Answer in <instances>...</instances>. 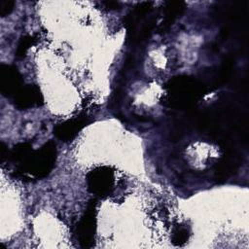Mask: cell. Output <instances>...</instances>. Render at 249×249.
Instances as JSON below:
<instances>
[{"label": "cell", "instance_id": "1", "mask_svg": "<svg viewBox=\"0 0 249 249\" xmlns=\"http://www.w3.org/2000/svg\"><path fill=\"white\" fill-rule=\"evenodd\" d=\"M56 160V145L50 140L39 150L17 165L15 175L22 180H38L47 177L53 170Z\"/></svg>", "mask_w": 249, "mask_h": 249}, {"label": "cell", "instance_id": "2", "mask_svg": "<svg viewBox=\"0 0 249 249\" xmlns=\"http://www.w3.org/2000/svg\"><path fill=\"white\" fill-rule=\"evenodd\" d=\"M168 94L170 104L186 106L199 98L203 93L201 84L190 77H177L168 83Z\"/></svg>", "mask_w": 249, "mask_h": 249}, {"label": "cell", "instance_id": "3", "mask_svg": "<svg viewBox=\"0 0 249 249\" xmlns=\"http://www.w3.org/2000/svg\"><path fill=\"white\" fill-rule=\"evenodd\" d=\"M115 184L114 171L109 166H99L87 175L88 190L99 196H108Z\"/></svg>", "mask_w": 249, "mask_h": 249}, {"label": "cell", "instance_id": "4", "mask_svg": "<svg viewBox=\"0 0 249 249\" xmlns=\"http://www.w3.org/2000/svg\"><path fill=\"white\" fill-rule=\"evenodd\" d=\"M96 230V208L92 201L88 205L87 210L76 227L77 239L81 247L89 248L94 243Z\"/></svg>", "mask_w": 249, "mask_h": 249}, {"label": "cell", "instance_id": "5", "mask_svg": "<svg viewBox=\"0 0 249 249\" xmlns=\"http://www.w3.org/2000/svg\"><path fill=\"white\" fill-rule=\"evenodd\" d=\"M22 78L18 70L13 65L0 66V91L3 95L13 97L21 88Z\"/></svg>", "mask_w": 249, "mask_h": 249}, {"label": "cell", "instance_id": "6", "mask_svg": "<svg viewBox=\"0 0 249 249\" xmlns=\"http://www.w3.org/2000/svg\"><path fill=\"white\" fill-rule=\"evenodd\" d=\"M14 104L18 109H29L43 104V95L36 85L23 86L13 97Z\"/></svg>", "mask_w": 249, "mask_h": 249}, {"label": "cell", "instance_id": "7", "mask_svg": "<svg viewBox=\"0 0 249 249\" xmlns=\"http://www.w3.org/2000/svg\"><path fill=\"white\" fill-rule=\"evenodd\" d=\"M89 124L86 116H79L67 120L53 128V133L61 141L68 142L76 137V135Z\"/></svg>", "mask_w": 249, "mask_h": 249}, {"label": "cell", "instance_id": "8", "mask_svg": "<svg viewBox=\"0 0 249 249\" xmlns=\"http://www.w3.org/2000/svg\"><path fill=\"white\" fill-rule=\"evenodd\" d=\"M33 152L32 144L29 142H21L15 145L11 150H8L6 160L8 162L14 164H19L24 160H26L30 154ZM4 161V160H3Z\"/></svg>", "mask_w": 249, "mask_h": 249}, {"label": "cell", "instance_id": "9", "mask_svg": "<svg viewBox=\"0 0 249 249\" xmlns=\"http://www.w3.org/2000/svg\"><path fill=\"white\" fill-rule=\"evenodd\" d=\"M185 9V3L181 1H170L166 3L164 8V19L161 23V28L166 29L168 28L174 20L183 13Z\"/></svg>", "mask_w": 249, "mask_h": 249}, {"label": "cell", "instance_id": "10", "mask_svg": "<svg viewBox=\"0 0 249 249\" xmlns=\"http://www.w3.org/2000/svg\"><path fill=\"white\" fill-rule=\"evenodd\" d=\"M189 238V230L185 226L178 225L172 231L171 240L175 245H182Z\"/></svg>", "mask_w": 249, "mask_h": 249}, {"label": "cell", "instance_id": "11", "mask_svg": "<svg viewBox=\"0 0 249 249\" xmlns=\"http://www.w3.org/2000/svg\"><path fill=\"white\" fill-rule=\"evenodd\" d=\"M35 42V39L32 37V36H24L20 39L18 45V49H17V52H16V54L18 57H23L27 51L29 50V48L34 44Z\"/></svg>", "mask_w": 249, "mask_h": 249}, {"label": "cell", "instance_id": "12", "mask_svg": "<svg viewBox=\"0 0 249 249\" xmlns=\"http://www.w3.org/2000/svg\"><path fill=\"white\" fill-rule=\"evenodd\" d=\"M15 2L10 0H1L0 1V15L2 17L8 16L14 10Z\"/></svg>", "mask_w": 249, "mask_h": 249}, {"label": "cell", "instance_id": "13", "mask_svg": "<svg viewBox=\"0 0 249 249\" xmlns=\"http://www.w3.org/2000/svg\"><path fill=\"white\" fill-rule=\"evenodd\" d=\"M104 5L106 6V8L111 9V10H115V9H117L119 7V3L118 2H113V1L104 2Z\"/></svg>", "mask_w": 249, "mask_h": 249}]
</instances>
